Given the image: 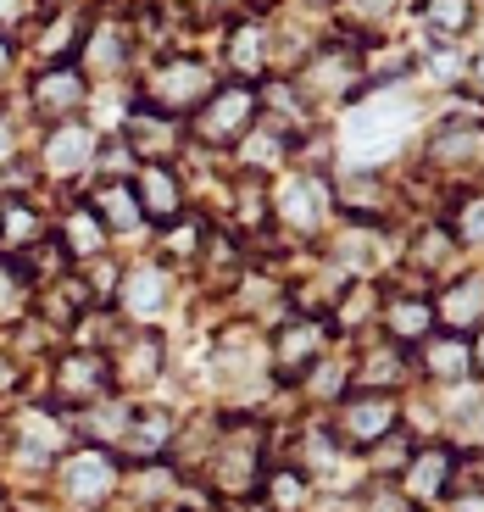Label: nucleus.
Instances as JSON below:
<instances>
[{
    "label": "nucleus",
    "instance_id": "obj_28",
    "mask_svg": "<svg viewBox=\"0 0 484 512\" xmlns=\"http://www.w3.org/2000/svg\"><path fill=\"white\" fill-rule=\"evenodd\" d=\"M434 318H446V323H451V334L473 329V323L484 318V284H479V279L451 284V290L440 295V301H434Z\"/></svg>",
    "mask_w": 484,
    "mask_h": 512
},
{
    "label": "nucleus",
    "instance_id": "obj_4",
    "mask_svg": "<svg viewBox=\"0 0 484 512\" xmlns=\"http://www.w3.org/2000/svg\"><path fill=\"white\" fill-rule=\"evenodd\" d=\"M412 128V106L395 95H362V106L345 123V156H357L362 167H384L390 151L407 140Z\"/></svg>",
    "mask_w": 484,
    "mask_h": 512
},
{
    "label": "nucleus",
    "instance_id": "obj_39",
    "mask_svg": "<svg viewBox=\"0 0 484 512\" xmlns=\"http://www.w3.org/2000/svg\"><path fill=\"white\" fill-rule=\"evenodd\" d=\"M12 151H17V145H12V128H6V117H0V162H12Z\"/></svg>",
    "mask_w": 484,
    "mask_h": 512
},
{
    "label": "nucleus",
    "instance_id": "obj_6",
    "mask_svg": "<svg viewBox=\"0 0 484 512\" xmlns=\"http://www.w3.org/2000/svg\"><path fill=\"white\" fill-rule=\"evenodd\" d=\"M390 429H395V396L390 390H345L340 412H334V423H329V435L340 440L345 451L379 446Z\"/></svg>",
    "mask_w": 484,
    "mask_h": 512
},
{
    "label": "nucleus",
    "instance_id": "obj_17",
    "mask_svg": "<svg viewBox=\"0 0 484 512\" xmlns=\"http://www.w3.org/2000/svg\"><path fill=\"white\" fill-rule=\"evenodd\" d=\"M223 62L240 84L268 78V23L262 17H229V34H223Z\"/></svg>",
    "mask_w": 484,
    "mask_h": 512
},
{
    "label": "nucleus",
    "instance_id": "obj_21",
    "mask_svg": "<svg viewBox=\"0 0 484 512\" xmlns=\"http://www.w3.org/2000/svg\"><path fill=\"white\" fill-rule=\"evenodd\" d=\"M45 229H51V223H45V212H39L28 195H0V256L17 262L28 245L45 240Z\"/></svg>",
    "mask_w": 484,
    "mask_h": 512
},
{
    "label": "nucleus",
    "instance_id": "obj_24",
    "mask_svg": "<svg viewBox=\"0 0 484 512\" xmlns=\"http://www.w3.org/2000/svg\"><path fill=\"white\" fill-rule=\"evenodd\" d=\"M412 468H401V490L407 496H446L451 490V474H457V451L451 446H423V451H412Z\"/></svg>",
    "mask_w": 484,
    "mask_h": 512
},
{
    "label": "nucleus",
    "instance_id": "obj_15",
    "mask_svg": "<svg viewBox=\"0 0 484 512\" xmlns=\"http://www.w3.org/2000/svg\"><path fill=\"white\" fill-rule=\"evenodd\" d=\"M56 479H62V496L73 501V507L95 512V507H101V501L117 490L112 451H73V457L56 468Z\"/></svg>",
    "mask_w": 484,
    "mask_h": 512
},
{
    "label": "nucleus",
    "instance_id": "obj_30",
    "mask_svg": "<svg viewBox=\"0 0 484 512\" xmlns=\"http://www.w3.org/2000/svg\"><path fill=\"white\" fill-rule=\"evenodd\" d=\"M28 312H34V284H28V273L17 268L12 256H0V329L23 323Z\"/></svg>",
    "mask_w": 484,
    "mask_h": 512
},
{
    "label": "nucleus",
    "instance_id": "obj_2",
    "mask_svg": "<svg viewBox=\"0 0 484 512\" xmlns=\"http://www.w3.org/2000/svg\"><path fill=\"white\" fill-rule=\"evenodd\" d=\"M256 123H262V95H256V84L229 78V84H217V90L184 117V140L206 145V151H234Z\"/></svg>",
    "mask_w": 484,
    "mask_h": 512
},
{
    "label": "nucleus",
    "instance_id": "obj_10",
    "mask_svg": "<svg viewBox=\"0 0 484 512\" xmlns=\"http://www.w3.org/2000/svg\"><path fill=\"white\" fill-rule=\"evenodd\" d=\"M28 101H34V112L45 123H67V117H78L84 101H90V78L78 73L73 62H45L28 78Z\"/></svg>",
    "mask_w": 484,
    "mask_h": 512
},
{
    "label": "nucleus",
    "instance_id": "obj_18",
    "mask_svg": "<svg viewBox=\"0 0 484 512\" xmlns=\"http://www.w3.org/2000/svg\"><path fill=\"white\" fill-rule=\"evenodd\" d=\"M73 67L84 78H123V67H128V23H112V17H106V23L84 28Z\"/></svg>",
    "mask_w": 484,
    "mask_h": 512
},
{
    "label": "nucleus",
    "instance_id": "obj_29",
    "mask_svg": "<svg viewBox=\"0 0 484 512\" xmlns=\"http://www.w3.org/2000/svg\"><path fill=\"white\" fill-rule=\"evenodd\" d=\"M262 496H268L273 512H306L312 479H306L295 462H284V468H268V474H262Z\"/></svg>",
    "mask_w": 484,
    "mask_h": 512
},
{
    "label": "nucleus",
    "instance_id": "obj_37",
    "mask_svg": "<svg viewBox=\"0 0 484 512\" xmlns=\"http://www.w3.org/2000/svg\"><path fill=\"white\" fill-rule=\"evenodd\" d=\"M273 6H284V0H245V17H268Z\"/></svg>",
    "mask_w": 484,
    "mask_h": 512
},
{
    "label": "nucleus",
    "instance_id": "obj_8",
    "mask_svg": "<svg viewBox=\"0 0 484 512\" xmlns=\"http://www.w3.org/2000/svg\"><path fill=\"white\" fill-rule=\"evenodd\" d=\"M429 173H479L484 167V117H446V123L429 134V151H423Z\"/></svg>",
    "mask_w": 484,
    "mask_h": 512
},
{
    "label": "nucleus",
    "instance_id": "obj_7",
    "mask_svg": "<svg viewBox=\"0 0 484 512\" xmlns=\"http://www.w3.org/2000/svg\"><path fill=\"white\" fill-rule=\"evenodd\" d=\"M329 318H290L284 329H273L268 340V373H279V384H301L306 373L323 362L329 346Z\"/></svg>",
    "mask_w": 484,
    "mask_h": 512
},
{
    "label": "nucleus",
    "instance_id": "obj_16",
    "mask_svg": "<svg viewBox=\"0 0 484 512\" xmlns=\"http://www.w3.org/2000/svg\"><path fill=\"white\" fill-rule=\"evenodd\" d=\"M106 362H112V379H123V384H156L167 362V340L156 329H128V334H117V351Z\"/></svg>",
    "mask_w": 484,
    "mask_h": 512
},
{
    "label": "nucleus",
    "instance_id": "obj_23",
    "mask_svg": "<svg viewBox=\"0 0 484 512\" xmlns=\"http://www.w3.org/2000/svg\"><path fill=\"white\" fill-rule=\"evenodd\" d=\"M379 318L395 346H423L434 334V301H423V295H384Z\"/></svg>",
    "mask_w": 484,
    "mask_h": 512
},
{
    "label": "nucleus",
    "instance_id": "obj_14",
    "mask_svg": "<svg viewBox=\"0 0 484 512\" xmlns=\"http://www.w3.org/2000/svg\"><path fill=\"white\" fill-rule=\"evenodd\" d=\"M128 184H134V201H140V218L145 223H173L184 212V179L173 162H140L134 173H128Z\"/></svg>",
    "mask_w": 484,
    "mask_h": 512
},
{
    "label": "nucleus",
    "instance_id": "obj_31",
    "mask_svg": "<svg viewBox=\"0 0 484 512\" xmlns=\"http://www.w3.org/2000/svg\"><path fill=\"white\" fill-rule=\"evenodd\" d=\"M418 23L434 39H462L473 28V0H418Z\"/></svg>",
    "mask_w": 484,
    "mask_h": 512
},
{
    "label": "nucleus",
    "instance_id": "obj_32",
    "mask_svg": "<svg viewBox=\"0 0 484 512\" xmlns=\"http://www.w3.org/2000/svg\"><path fill=\"white\" fill-rule=\"evenodd\" d=\"M446 234L457 240V251H479L484 245V195H457L446 206Z\"/></svg>",
    "mask_w": 484,
    "mask_h": 512
},
{
    "label": "nucleus",
    "instance_id": "obj_1",
    "mask_svg": "<svg viewBox=\"0 0 484 512\" xmlns=\"http://www.w3.org/2000/svg\"><path fill=\"white\" fill-rule=\"evenodd\" d=\"M295 95L312 117L329 112V106H351L357 95H368V56H362L357 39H329V45H312L306 62L290 73Z\"/></svg>",
    "mask_w": 484,
    "mask_h": 512
},
{
    "label": "nucleus",
    "instance_id": "obj_12",
    "mask_svg": "<svg viewBox=\"0 0 484 512\" xmlns=\"http://www.w3.org/2000/svg\"><path fill=\"white\" fill-rule=\"evenodd\" d=\"M334 212V195H329V179L323 173H295L279 195H273V223L295 234H318L323 218Z\"/></svg>",
    "mask_w": 484,
    "mask_h": 512
},
{
    "label": "nucleus",
    "instance_id": "obj_11",
    "mask_svg": "<svg viewBox=\"0 0 484 512\" xmlns=\"http://www.w3.org/2000/svg\"><path fill=\"white\" fill-rule=\"evenodd\" d=\"M95 156H101V134L67 117V123H51V134L39 145V173L45 179H78L84 167H95Z\"/></svg>",
    "mask_w": 484,
    "mask_h": 512
},
{
    "label": "nucleus",
    "instance_id": "obj_35",
    "mask_svg": "<svg viewBox=\"0 0 484 512\" xmlns=\"http://www.w3.org/2000/svg\"><path fill=\"white\" fill-rule=\"evenodd\" d=\"M462 78H468V90H473V95H479V101H484V51L473 56V67H468V73H462Z\"/></svg>",
    "mask_w": 484,
    "mask_h": 512
},
{
    "label": "nucleus",
    "instance_id": "obj_34",
    "mask_svg": "<svg viewBox=\"0 0 484 512\" xmlns=\"http://www.w3.org/2000/svg\"><path fill=\"white\" fill-rule=\"evenodd\" d=\"M184 12H190L195 28H212V23H229V17H240L245 0H184Z\"/></svg>",
    "mask_w": 484,
    "mask_h": 512
},
{
    "label": "nucleus",
    "instance_id": "obj_22",
    "mask_svg": "<svg viewBox=\"0 0 484 512\" xmlns=\"http://www.w3.org/2000/svg\"><path fill=\"white\" fill-rule=\"evenodd\" d=\"M407 362H412V346H395L384 334L357 357V384L351 390H390L395 396V384H407Z\"/></svg>",
    "mask_w": 484,
    "mask_h": 512
},
{
    "label": "nucleus",
    "instance_id": "obj_25",
    "mask_svg": "<svg viewBox=\"0 0 484 512\" xmlns=\"http://www.w3.org/2000/svg\"><path fill=\"white\" fill-rule=\"evenodd\" d=\"M418 351H423L429 379H440V384H462L473 373V351H468V340H462V334H429Z\"/></svg>",
    "mask_w": 484,
    "mask_h": 512
},
{
    "label": "nucleus",
    "instance_id": "obj_27",
    "mask_svg": "<svg viewBox=\"0 0 484 512\" xmlns=\"http://www.w3.org/2000/svg\"><path fill=\"white\" fill-rule=\"evenodd\" d=\"M162 268H128L123 273V290H117V307L128 318H156L167 307V290H162Z\"/></svg>",
    "mask_w": 484,
    "mask_h": 512
},
{
    "label": "nucleus",
    "instance_id": "obj_13",
    "mask_svg": "<svg viewBox=\"0 0 484 512\" xmlns=\"http://www.w3.org/2000/svg\"><path fill=\"white\" fill-rule=\"evenodd\" d=\"M123 145H128L134 162H173L179 145H184V123L134 101V106H128V123H123Z\"/></svg>",
    "mask_w": 484,
    "mask_h": 512
},
{
    "label": "nucleus",
    "instance_id": "obj_3",
    "mask_svg": "<svg viewBox=\"0 0 484 512\" xmlns=\"http://www.w3.org/2000/svg\"><path fill=\"white\" fill-rule=\"evenodd\" d=\"M212 90H217V73L201 62V56H167V62H156L151 73L140 78L134 101L151 106V112H162V117H179V123H184V117H190Z\"/></svg>",
    "mask_w": 484,
    "mask_h": 512
},
{
    "label": "nucleus",
    "instance_id": "obj_36",
    "mask_svg": "<svg viewBox=\"0 0 484 512\" xmlns=\"http://www.w3.org/2000/svg\"><path fill=\"white\" fill-rule=\"evenodd\" d=\"M6 78H12V34L0 28V84H6Z\"/></svg>",
    "mask_w": 484,
    "mask_h": 512
},
{
    "label": "nucleus",
    "instance_id": "obj_26",
    "mask_svg": "<svg viewBox=\"0 0 484 512\" xmlns=\"http://www.w3.org/2000/svg\"><path fill=\"white\" fill-rule=\"evenodd\" d=\"M56 240L67 245V256H73V262H95V256H106V229L95 223V212L84 201L67 206V218L56 223Z\"/></svg>",
    "mask_w": 484,
    "mask_h": 512
},
{
    "label": "nucleus",
    "instance_id": "obj_9",
    "mask_svg": "<svg viewBox=\"0 0 484 512\" xmlns=\"http://www.w3.org/2000/svg\"><path fill=\"white\" fill-rule=\"evenodd\" d=\"M206 468H217V485L223 490L245 496L251 485H262V435L245 429V418H229L223 435H217V457Z\"/></svg>",
    "mask_w": 484,
    "mask_h": 512
},
{
    "label": "nucleus",
    "instance_id": "obj_33",
    "mask_svg": "<svg viewBox=\"0 0 484 512\" xmlns=\"http://www.w3.org/2000/svg\"><path fill=\"white\" fill-rule=\"evenodd\" d=\"M451 446L457 451H468V457H484V396H473V401H462V407H451Z\"/></svg>",
    "mask_w": 484,
    "mask_h": 512
},
{
    "label": "nucleus",
    "instance_id": "obj_5",
    "mask_svg": "<svg viewBox=\"0 0 484 512\" xmlns=\"http://www.w3.org/2000/svg\"><path fill=\"white\" fill-rule=\"evenodd\" d=\"M117 390L112 379V362H106V351H90V346H78V351H62V357L51 362V401L56 407H95V401H106Z\"/></svg>",
    "mask_w": 484,
    "mask_h": 512
},
{
    "label": "nucleus",
    "instance_id": "obj_20",
    "mask_svg": "<svg viewBox=\"0 0 484 512\" xmlns=\"http://www.w3.org/2000/svg\"><path fill=\"white\" fill-rule=\"evenodd\" d=\"M167 440H173V418H167L162 407H134V412H128L123 440H117V457H123V462H145V468H151V462L167 451Z\"/></svg>",
    "mask_w": 484,
    "mask_h": 512
},
{
    "label": "nucleus",
    "instance_id": "obj_19",
    "mask_svg": "<svg viewBox=\"0 0 484 512\" xmlns=\"http://www.w3.org/2000/svg\"><path fill=\"white\" fill-rule=\"evenodd\" d=\"M84 206L95 212V223L106 229V240H112V234H134V229H145L140 201H134V184H128V179H95V190L84 195Z\"/></svg>",
    "mask_w": 484,
    "mask_h": 512
},
{
    "label": "nucleus",
    "instance_id": "obj_40",
    "mask_svg": "<svg viewBox=\"0 0 484 512\" xmlns=\"http://www.w3.org/2000/svg\"><path fill=\"white\" fill-rule=\"evenodd\" d=\"M0 512H6V496H0Z\"/></svg>",
    "mask_w": 484,
    "mask_h": 512
},
{
    "label": "nucleus",
    "instance_id": "obj_38",
    "mask_svg": "<svg viewBox=\"0 0 484 512\" xmlns=\"http://www.w3.org/2000/svg\"><path fill=\"white\" fill-rule=\"evenodd\" d=\"M468 351H473V368L484 373V318H479V334H473V346H468Z\"/></svg>",
    "mask_w": 484,
    "mask_h": 512
}]
</instances>
